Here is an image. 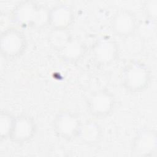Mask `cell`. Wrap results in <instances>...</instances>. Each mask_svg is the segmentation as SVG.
<instances>
[{"label":"cell","instance_id":"cell-1","mask_svg":"<svg viewBox=\"0 0 157 157\" xmlns=\"http://www.w3.org/2000/svg\"><path fill=\"white\" fill-rule=\"evenodd\" d=\"M148 69L142 63H132L124 72V83L131 90L138 91L144 88L148 84Z\"/></svg>","mask_w":157,"mask_h":157},{"label":"cell","instance_id":"cell-2","mask_svg":"<svg viewBox=\"0 0 157 157\" xmlns=\"http://www.w3.org/2000/svg\"><path fill=\"white\" fill-rule=\"evenodd\" d=\"M55 128L56 132L63 138L70 139L78 132L81 126L79 120L74 115L69 112L59 113L55 121Z\"/></svg>","mask_w":157,"mask_h":157},{"label":"cell","instance_id":"cell-3","mask_svg":"<svg viewBox=\"0 0 157 157\" xmlns=\"http://www.w3.org/2000/svg\"><path fill=\"white\" fill-rule=\"evenodd\" d=\"M24 36L20 32L10 30L2 34L1 38V48L7 56H15L21 52L25 44Z\"/></svg>","mask_w":157,"mask_h":157},{"label":"cell","instance_id":"cell-4","mask_svg":"<svg viewBox=\"0 0 157 157\" xmlns=\"http://www.w3.org/2000/svg\"><path fill=\"white\" fill-rule=\"evenodd\" d=\"M88 105L92 113L99 117L104 116L112 110L113 99L108 92L98 91L90 97Z\"/></svg>","mask_w":157,"mask_h":157},{"label":"cell","instance_id":"cell-5","mask_svg":"<svg viewBox=\"0 0 157 157\" xmlns=\"http://www.w3.org/2000/svg\"><path fill=\"white\" fill-rule=\"evenodd\" d=\"M156 132L151 130H146L140 132L136 137L134 143V151L140 156H148L156 149Z\"/></svg>","mask_w":157,"mask_h":157},{"label":"cell","instance_id":"cell-6","mask_svg":"<svg viewBox=\"0 0 157 157\" xmlns=\"http://www.w3.org/2000/svg\"><path fill=\"white\" fill-rule=\"evenodd\" d=\"M34 131V122L29 117L26 116L19 117L14 119L10 136L15 140L23 142L31 138Z\"/></svg>","mask_w":157,"mask_h":157},{"label":"cell","instance_id":"cell-7","mask_svg":"<svg viewBox=\"0 0 157 157\" xmlns=\"http://www.w3.org/2000/svg\"><path fill=\"white\" fill-rule=\"evenodd\" d=\"M136 27L134 15L128 10H121L115 17L113 21L114 31L120 36L131 34Z\"/></svg>","mask_w":157,"mask_h":157},{"label":"cell","instance_id":"cell-8","mask_svg":"<svg viewBox=\"0 0 157 157\" xmlns=\"http://www.w3.org/2000/svg\"><path fill=\"white\" fill-rule=\"evenodd\" d=\"M73 12L67 6L58 5L49 12V23L54 29H65L72 22Z\"/></svg>","mask_w":157,"mask_h":157},{"label":"cell","instance_id":"cell-9","mask_svg":"<svg viewBox=\"0 0 157 157\" xmlns=\"http://www.w3.org/2000/svg\"><path fill=\"white\" fill-rule=\"evenodd\" d=\"M116 44L109 39H102L95 44L93 53L96 59L101 63L105 64L113 59L117 55Z\"/></svg>","mask_w":157,"mask_h":157},{"label":"cell","instance_id":"cell-10","mask_svg":"<svg viewBox=\"0 0 157 157\" xmlns=\"http://www.w3.org/2000/svg\"><path fill=\"white\" fill-rule=\"evenodd\" d=\"M38 7L30 2L24 3L19 6L15 13L17 20L22 24L33 25Z\"/></svg>","mask_w":157,"mask_h":157},{"label":"cell","instance_id":"cell-11","mask_svg":"<svg viewBox=\"0 0 157 157\" xmlns=\"http://www.w3.org/2000/svg\"><path fill=\"white\" fill-rule=\"evenodd\" d=\"M80 134L83 140L88 143L97 142L100 138L101 130L94 122H87L80 128Z\"/></svg>","mask_w":157,"mask_h":157},{"label":"cell","instance_id":"cell-12","mask_svg":"<svg viewBox=\"0 0 157 157\" xmlns=\"http://www.w3.org/2000/svg\"><path fill=\"white\" fill-rule=\"evenodd\" d=\"M49 40L52 45L56 48L63 49L71 40L69 33L66 29H54L50 34Z\"/></svg>","mask_w":157,"mask_h":157},{"label":"cell","instance_id":"cell-13","mask_svg":"<svg viewBox=\"0 0 157 157\" xmlns=\"http://www.w3.org/2000/svg\"><path fill=\"white\" fill-rule=\"evenodd\" d=\"M62 50L64 55L70 59L77 58L81 54L82 52L80 44L78 42L73 40H71Z\"/></svg>","mask_w":157,"mask_h":157},{"label":"cell","instance_id":"cell-14","mask_svg":"<svg viewBox=\"0 0 157 157\" xmlns=\"http://www.w3.org/2000/svg\"><path fill=\"white\" fill-rule=\"evenodd\" d=\"M14 119L15 118H12V117L7 113L1 114L0 120L1 136H3L4 135L5 137L9 135L10 136L13 126Z\"/></svg>","mask_w":157,"mask_h":157},{"label":"cell","instance_id":"cell-15","mask_svg":"<svg viewBox=\"0 0 157 157\" xmlns=\"http://www.w3.org/2000/svg\"><path fill=\"white\" fill-rule=\"evenodd\" d=\"M146 11L147 15L149 17L155 19L157 13V1L150 0L148 1L146 6Z\"/></svg>","mask_w":157,"mask_h":157}]
</instances>
